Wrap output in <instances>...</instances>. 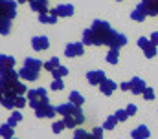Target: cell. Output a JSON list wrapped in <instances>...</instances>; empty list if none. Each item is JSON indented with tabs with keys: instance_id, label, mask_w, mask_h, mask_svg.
Segmentation results:
<instances>
[{
	"instance_id": "obj_1",
	"label": "cell",
	"mask_w": 158,
	"mask_h": 139,
	"mask_svg": "<svg viewBox=\"0 0 158 139\" xmlns=\"http://www.w3.org/2000/svg\"><path fill=\"white\" fill-rule=\"evenodd\" d=\"M55 110H57V113H61L63 117L74 115V117H76V121H77V125H83V123H85V115H83L81 106H76V104H72L70 101H68V103L59 104V106H55Z\"/></svg>"
},
{
	"instance_id": "obj_2",
	"label": "cell",
	"mask_w": 158,
	"mask_h": 139,
	"mask_svg": "<svg viewBox=\"0 0 158 139\" xmlns=\"http://www.w3.org/2000/svg\"><path fill=\"white\" fill-rule=\"evenodd\" d=\"M92 30H94V33L99 37V40H101L103 46H109V40H110V37L114 35V30L110 28L109 22H105V20H94Z\"/></svg>"
},
{
	"instance_id": "obj_3",
	"label": "cell",
	"mask_w": 158,
	"mask_h": 139,
	"mask_svg": "<svg viewBox=\"0 0 158 139\" xmlns=\"http://www.w3.org/2000/svg\"><path fill=\"white\" fill-rule=\"evenodd\" d=\"M20 82V75H19V71H15V70H9V71H6V73H2L0 75V84L6 88V90H15V86Z\"/></svg>"
},
{
	"instance_id": "obj_4",
	"label": "cell",
	"mask_w": 158,
	"mask_h": 139,
	"mask_svg": "<svg viewBox=\"0 0 158 139\" xmlns=\"http://www.w3.org/2000/svg\"><path fill=\"white\" fill-rule=\"evenodd\" d=\"M28 104L35 110L37 106H39L44 99H48V92L44 90V88H35V90H28Z\"/></svg>"
},
{
	"instance_id": "obj_5",
	"label": "cell",
	"mask_w": 158,
	"mask_h": 139,
	"mask_svg": "<svg viewBox=\"0 0 158 139\" xmlns=\"http://www.w3.org/2000/svg\"><path fill=\"white\" fill-rule=\"evenodd\" d=\"M17 0H0V17L13 20L17 17Z\"/></svg>"
},
{
	"instance_id": "obj_6",
	"label": "cell",
	"mask_w": 158,
	"mask_h": 139,
	"mask_svg": "<svg viewBox=\"0 0 158 139\" xmlns=\"http://www.w3.org/2000/svg\"><path fill=\"white\" fill-rule=\"evenodd\" d=\"M55 113H57L55 106H52V104L48 103V99H44V101L35 108V115L40 117V119H44V117H53Z\"/></svg>"
},
{
	"instance_id": "obj_7",
	"label": "cell",
	"mask_w": 158,
	"mask_h": 139,
	"mask_svg": "<svg viewBox=\"0 0 158 139\" xmlns=\"http://www.w3.org/2000/svg\"><path fill=\"white\" fill-rule=\"evenodd\" d=\"M138 46L142 48V51L145 53V57H147V59H153V57L156 55V46H155L149 38L140 37V38H138Z\"/></svg>"
},
{
	"instance_id": "obj_8",
	"label": "cell",
	"mask_w": 158,
	"mask_h": 139,
	"mask_svg": "<svg viewBox=\"0 0 158 139\" xmlns=\"http://www.w3.org/2000/svg\"><path fill=\"white\" fill-rule=\"evenodd\" d=\"M83 44H85V46H103L101 40H99V37L94 33L92 28L83 31Z\"/></svg>"
},
{
	"instance_id": "obj_9",
	"label": "cell",
	"mask_w": 158,
	"mask_h": 139,
	"mask_svg": "<svg viewBox=\"0 0 158 139\" xmlns=\"http://www.w3.org/2000/svg\"><path fill=\"white\" fill-rule=\"evenodd\" d=\"M83 51H85V44L83 42H70L64 48V55L66 57H79V55H83Z\"/></svg>"
},
{
	"instance_id": "obj_10",
	"label": "cell",
	"mask_w": 158,
	"mask_h": 139,
	"mask_svg": "<svg viewBox=\"0 0 158 139\" xmlns=\"http://www.w3.org/2000/svg\"><path fill=\"white\" fill-rule=\"evenodd\" d=\"M127 44V37L123 33H118V31H114V35L110 37V40H109V48L110 50H119L121 46H125Z\"/></svg>"
},
{
	"instance_id": "obj_11",
	"label": "cell",
	"mask_w": 158,
	"mask_h": 139,
	"mask_svg": "<svg viewBox=\"0 0 158 139\" xmlns=\"http://www.w3.org/2000/svg\"><path fill=\"white\" fill-rule=\"evenodd\" d=\"M13 68H15V59L11 55L0 53V75L6 73V71H9V70H13Z\"/></svg>"
},
{
	"instance_id": "obj_12",
	"label": "cell",
	"mask_w": 158,
	"mask_h": 139,
	"mask_svg": "<svg viewBox=\"0 0 158 139\" xmlns=\"http://www.w3.org/2000/svg\"><path fill=\"white\" fill-rule=\"evenodd\" d=\"M86 79H88L90 84H101L107 77H105V73H103L101 70H90V71L86 73Z\"/></svg>"
},
{
	"instance_id": "obj_13",
	"label": "cell",
	"mask_w": 158,
	"mask_h": 139,
	"mask_svg": "<svg viewBox=\"0 0 158 139\" xmlns=\"http://www.w3.org/2000/svg\"><path fill=\"white\" fill-rule=\"evenodd\" d=\"M31 46H33L35 51H44L50 46V38L48 37H33L31 38Z\"/></svg>"
},
{
	"instance_id": "obj_14",
	"label": "cell",
	"mask_w": 158,
	"mask_h": 139,
	"mask_svg": "<svg viewBox=\"0 0 158 139\" xmlns=\"http://www.w3.org/2000/svg\"><path fill=\"white\" fill-rule=\"evenodd\" d=\"M147 13V17H156L158 15V0H142L140 2Z\"/></svg>"
},
{
	"instance_id": "obj_15",
	"label": "cell",
	"mask_w": 158,
	"mask_h": 139,
	"mask_svg": "<svg viewBox=\"0 0 158 139\" xmlns=\"http://www.w3.org/2000/svg\"><path fill=\"white\" fill-rule=\"evenodd\" d=\"M57 17H72L74 15V6L72 4H61L55 9H52Z\"/></svg>"
},
{
	"instance_id": "obj_16",
	"label": "cell",
	"mask_w": 158,
	"mask_h": 139,
	"mask_svg": "<svg viewBox=\"0 0 158 139\" xmlns=\"http://www.w3.org/2000/svg\"><path fill=\"white\" fill-rule=\"evenodd\" d=\"M145 82L140 79V77H134L132 81H131V92L134 93V95H140V93H143L145 92Z\"/></svg>"
},
{
	"instance_id": "obj_17",
	"label": "cell",
	"mask_w": 158,
	"mask_h": 139,
	"mask_svg": "<svg viewBox=\"0 0 158 139\" xmlns=\"http://www.w3.org/2000/svg\"><path fill=\"white\" fill-rule=\"evenodd\" d=\"M116 88H118V84H116L114 81H110V79H105V81L99 84V90H101L103 95H112Z\"/></svg>"
},
{
	"instance_id": "obj_18",
	"label": "cell",
	"mask_w": 158,
	"mask_h": 139,
	"mask_svg": "<svg viewBox=\"0 0 158 139\" xmlns=\"http://www.w3.org/2000/svg\"><path fill=\"white\" fill-rule=\"evenodd\" d=\"M19 75H20V79H24V81H37L39 79V71H35V70H30V68H20L19 70Z\"/></svg>"
},
{
	"instance_id": "obj_19",
	"label": "cell",
	"mask_w": 158,
	"mask_h": 139,
	"mask_svg": "<svg viewBox=\"0 0 158 139\" xmlns=\"http://www.w3.org/2000/svg\"><path fill=\"white\" fill-rule=\"evenodd\" d=\"M15 101H17V93L13 92V90H9V92H6V95H4V99H2V106L4 108H7V110H11V108H15Z\"/></svg>"
},
{
	"instance_id": "obj_20",
	"label": "cell",
	"mask_w": 158,
	"mask_h": 139,
	"mask_svg": "<svg viewBox=\"0 0 158 139\" xmlns=\"http://www.w3.org/2000/svg\"><path fill=\"white\" fill-rule=\"evenodd\" d=\"M30 7L31 11H37V13H48V0H30Z\"/></svg>"
},
{
	"instance_id": "obj_21",
	"label": "cell",
	"mask_w": 158,
	"mask_h": 139,
	"mask_svg": "<svg viewBox=\"0 0 158 139\" xmlns=\"http://www.w3.org/2000/svg\"><path fill=\"white\" fill-rule=\"evenodd\" d=\"M131 18H132L134 22H143V20L147 18V13H145V9H143L142 4H138V7L131 13Z\"/></svg>"
},
{
	"instance_id": "obj_22",
	"label": "cell",
	"mask_w": 158,
	"mask_h": 139,
	"mask_svg": "<svg viewBox=\"0 0 158 139\" xmlns=\"http://www.w3.org/2000/svg\"><path fill=\"white\" fill-rule=\"evenodd\" d=\"M57 15L53 13V11H48V13H40L39 15V22L40 24H55L57 22Z\"/></svg>"
},
{
	"instance_id": "obj_23",
	"label": "cell",
	"mask_w": 158,
	"mask_h": 139,
	"mask_svg": "<svg viewBox=\"0 0 158 139\" xmlns=\"http://www.w3.org/2000/svg\"><path fill=\"white\" fill-rule=\"evenodd\" d=\"M131 136H132V139H147L149 137V128L142 125V126L134 128V130L131 132Z\"/></svg>"
},
{
	"instance_id": "obj_24",
	"label": "cell",
	"mask_w": 158,
	"mask_h": 139,
	"mask_svg": "<svg viewBox=\"0 0 158 139\" xmlns=\"http://www.w3.org/2000/svg\"><path fill=\"white\" fill-rule=\"evenodd\" d=\"M24 66H26V68H30V70H35V71H39V70L44 66V64L40 62L39 59H35V57H28V59L24 61Z\"/></svg>"
},
{
	"instance_id": "obj_25",
	"label": "cell",
	"mask_w": 158,
	"mask_h": 139,
	"mask_svg": "<svg viewBox=\"0 0 158 139\" xmlns=\"http://www.w3.org/2000/svg\"><path fill=\"white\" fill-rule=\"evenodd\" d=\"M9 31H11V20L0 17V35H9Z\"/></svg>"
},
{
	"instance_id": "obj_26",
	"label": "cell",
	"mask_w": 158,
	"mask_h": 139,
	"mask_svg": "<svg viewBox=\"0 0 158 139\" xmlns=\"http://www.w3.org/2000/svg\"><path fill=\"white\" fill-rule=\"evenodd\" d=\"M0 137L13 139V126H9V125H2V126H0Z\"/></svg>"
},
{
	"instance_id": "obj_27",
	"label": "cell",
	"mask_w": 158,
	"mask_h": 139,
	"mask_svg": "<svg viewBox=\"0 0 158 139\" xmlns=\"http://www.w3.org/2000/svg\"><path fill=\"white\" fill-rule=\"evenodd\" d=\"M119 61V50H109L107 53V62L109 64H118Z\"/></svg>"
},
{
	"instance_id": "obj_28",
	"label": "cell",
	"mask_w": 158,
	"mask_h": 139,
	"mask_svg": "<svg viewBox=\"0 0 158 139\" xmlns=\"http://www.w3.org/2000/svg\"><path fill=\"white\" fill-rule=\"evenodd\" d=\"M20 121H22V113H20V112H13L11 117L7 119V125H9V126H17Z\"/></svg>"
},
{
	"instance_id": "obj_29",
	"label": "cell",
	"mask_w": 158,
	"mask_h": 139,
	"mask_svg": "<svg viewBox=\"0 0 158 139\" xmlns=\"http://www.w3.org/2000/svg\"><path fill=\"white\" fill-rule=\"evenodd\" d=\"M118 123H119V121L116 119V115H109V117L105 119V125H103V128H105V130H112V128H114Z\"/></svg>"
},
{
	"instance_id": "obj_30",
	"label": "cell",
	"mask_w": 158,
	"mask_h": 139,
	"mask_svg": "<svg viewBox=\"0 0 158 139\" xmlns=\"http://www.w3.org/2000/svg\"><path fill=\"white\" fill-rule=\"evenodd\" d=\"M66 73H68V68H66V66H61V64H59L57 68H55L53 71H52L53 79H63V77H64Z\"/></svg>"
},
{
	"instance_id": "obj_31",
	"label": "cell",
	"mask_w": 158,
	"mask_h": 139,
	"mask_svg": "<svg viewBox=\"0 0 158 139\" xmlns=\"http://www.w3.org/2000/svg\"><path fill=\"white\" fill-rule=\"evenodd\" d=\"M68 99H70V103L76 104V106H81V104H83V101H85V99H83V95H81L79 92H72Z\"/></svg>"
},
{
	"instance_id": "obj_32",
	"label": "cell",
	"mask_w": 158,
	"mask_h": 139,
	"mask_svg": "<svg viewBox=\"0 0 158 139\" xmlns=\"http://www.w3.org/2000/svg\"><path fill=\"white\" fill-rule=\"evenodd\" d=\"M57 66H59V59H57V57H52L48 62H44V68L48 70V71H53Z\"/></svg>"
},
{
	"instance_id": "obj_33",
	"label": "cell",
	"mask_w": 158,
	"mask_h": 139,
	"mask_svg": "<svg viewBox=\"0 0 158 139\" xmlns=\"http://www.w3.org/2000/svg\"><path fill=\"white\" fill-rule=\"evenodd\" d=\"M92 136L86 132V130H83V128H76V132H74V139H90Z\"/></svg>"
},
{
	"instance_id": "obj_34",
	"label": "cell",
	"mask_w": 158,
	"mask_h": 139,
	"mask_svg": "<svg viewBox=\"0 0 158 139\" xmlns=\"http://www.w3.org/2000/svg\"><path fill=\"white\" fill-rule=\"evenodd\" d=\"M63 121H64V125H66V128H76L79 126L77 121H76V117L74 115H68V117H63Z\"/></svg>"
},
{
	"instance_id": "obj_35",
	"label": "cell",
	"mask_w": 158,
	"mask_h": 139,
	"mask_svg": "<svg viewBox=\"0 0 158 139\" xmlns=\"http://www.w3.org/2000/svg\"><path fill=\"white\" fill-rule=\"evenodd\" d=\"M50 88H52V90H55V92L63 90V88H64V82H63V79H53V82L50 84Z\"/></svg>"
},
{
	"instance_id": "obj_36",
	"label": "cell",
	"mask_w": 158,
	"mask_h": 139,
	"mask_svg": "<svg viewBox=\"0 0 158 139\" xmlns=\"http://www.w3.org/2000/svg\"><path fill=\"white\" fill-rule=\"evenodd\" d=\"M66 128V125H64V121H57V123H53V126H52V130H53V134H61L63 130Z\"/></svg>"
},
{
	"instance_id": "obj_37",
	"label": "cell",
	"mask_w": 158,
	"mask_h": 139,
	"mask_svg": "<svg viewBox=\"0 0 158 139\" xmlns=\"http://www.w3.org/2000/svg\"><path fill=\"white\" fill-rule=\"evenodd\" d=\"M17 95H24V93H28V88H26V84H22V82H19L17 86H15V90H13Z\"/></svg>"
},
{
	"instance_id": "obj_38",
	"label": "cell",
	"mask_w": 158,
	"mask_h": 139,
	"mask_svg": "<svg viewBox=\"0 0 158 139\" xmlns=\"http://www.w3.org/2000/svg\"><path fill=\"white\" fill-rule=\"evenodd\" d=\"M142 95H143V97H145V101H153V99H155V90H153V88H149V86H147V88H145V92H143V93H142Z\"/></svg>"
},
{
	"instance_id": "obj_39",
	"label": "cell",
	"mask_w": 158,
	"mask_h": 139,
	"mask_svg": "<svg viewBox=\"0 0 158 139\" xmlns=\"http://www.w3.org/2000/svg\"><path fill=\"white\" fill-rule=\"evenodd\" d=\"M103 130H105L103 126H101V128H94L92 134H90V136H92L90 139H103Z\"/></svg>"
},
{
	"instance_id": "obj_40",
	"label": "cell",
	"mask_w": 158,
	"mask_h": 139,
	"mask_svg": "<svg viewBox=\"0 0 158 139\" xmlns=\"http://www.w3.org/2000/svg\"><path fill=\"white\" fill-rule=\"evenodd\" d=\"M127 117H129V113H127V110H118V112H116V119H118L119 123H123V121H127Z\"/></svg>"
},
{
	"instance_id": "obj_41",
	"label": "cell",
	"mask_w": 158,
	"mask_h": 139,
	"mask_svg": "<svg viewBox=\"0 0 158 139\" xmlns=\"http://www.w3.org/2000/svg\"><path fill=\"white\" fill-rule=\"evenodd\" d=\"M26 106V99L22 97V95H17V101H15V108H19V110H22Z\"/></svg>"
},
{
	"instance_id": "obj_42",
	"label": "cell",
	"mask_w": 158,
	"mask_h": 139,
	"mask_svg": "<svg viewBox=\"0 0 158 139\" xmlns=\"http://www.w3.org/2000/svg\"><path fill=\"white\" fill-rule=\"evenodd\" d=\"M119 88H121L123 92H131V81H129V82H121Z\"/></svg>"
},
{
	"instance_id": "obj_43",
	"label": "cell",
	"mask_w": 158,
	"mask_h": 139,
	"mask_svg": "<svg viewBox=\"0 0 158 139\" xmlns=\"http://www.w3.org/2000/svg\"><path fill=\"white\" fill-rule=\"evenodd\" d=\"M125 110H127V113H129V115H132V113H136V106H134V104H129V106H127Z\"/></svg>"
},
{
	"instance_id": "obj_44",
	"label": "cell",
	"mask_w": 158,
	"mask_h": 139,
	"mask_svg": "<svg viewBox=\"0 0 158 139\" xmlns=\"http://www.w3.org/2000/svg\"><path fill=\"white\" fill-rule=\"evenodd\" d=\"M149 40H151L155 46H158V31H155V33L151 35V38H149Z\"/></svg>"
},
{
	"instance_id": "obj_45",
	"label": "cell",
	"mask_w": 158,
	"mask_h": 139,
	"mask_svg": "<svg viewBox=\"0 0 158 139\" xmlns=\"http://www.w3.org/2000/svg\"><path fill=\"white\" fill-rule=\"evenodd\" d=\"M6 92H9V90H6V88L0 84V103H2V99H4V95H6Z\"/></svg>"
},
{
	"instance_id": "obj_46",
	"label": "cell",
	"mask_w": 158,
	"mask_h": 139,
	"mask_svg": "<svg viewBox=\"0 0 158 139\" xmlns=\"http://www.w3.org/2000/svg\"><path fill=\"white\" fill-rule=\"evenodd\" d=\"M19 4H24V2H30V0H17Z\"/></svg>"
},
{
	"instance_id": "obj_47",
	"label": "cell",
	"mask_w": 158,
	"mask_h": 139,
	"mask_svg": "<svg viewBox=\"0 0 158 139\" xmlns=\"http://www.w3.org/2000/svg\"><path fill=\"white\" fill-rule=\"evenodd\" d=\"M118 2H121V0H118Z\"/></svg>"
},
{
	"instance_id": "obj_48",
	"label": "cell",
	"mask_w": 158,
	"mask_h": 139,
	"mask_svg": "<svg viewBox=\"0 0 158 139\" xmlns=\"http://www.w3.org/2000/svg\"><path fill=\"white\" fill-rule=\"evenodd\" d=\"M13 139H15V137H13Z\"/></svg>"
}]
</instances>
